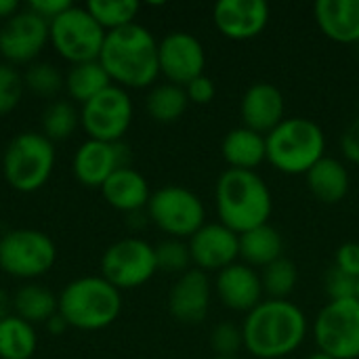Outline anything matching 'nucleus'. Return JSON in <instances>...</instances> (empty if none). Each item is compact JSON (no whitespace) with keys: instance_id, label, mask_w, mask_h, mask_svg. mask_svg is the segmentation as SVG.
I'll return each instance as SVG.
<instances>
[{"instance_id":"f257e3e1","label":"nucleus","mask_w":359,"mask_h":359,"mask_svg":"<svg viewBox=\"0 0 359 359\" xmlns=\"http://www.w3.org/2000/svg\"><path fill=\"white\" fill-rule=\"evenodd\" d=\"M244 349L259 359H284L307 337V318L290 301H261L242 324Z\"/></svg>"},{"instance_id":"f03ea898","label":"nucleus","mask_w":359,"mask_h":359,"mask_svg":"<svg viewBox=\"0 0 359 359\" xmlns=\"http://www.w3.org/2000/svg\"><path fill=\"white\" fill-rule=\"evenodd\" d=\"M99 63L116 86L145 88L154 84L160 74L158 40L139 23L111 29L105 36Z\"/></svg>"},{"instance_id":"7ed1b4c3","label":"nucleus","mask_w":359,"mask_h":359,"mask_svg":"<svg viewBox=\"0 0 359 359\" xmlns=\"http://www.w3.org/2000/svg\"><path fill=\"white\" fill-rule=\"evenodd\" d=\"M215 202L219 223L238 236L267 225L273 210L271 191L257 170H223L217 181Z\"/></svg>"},{"instance_id":"20e7f679","label":"nucleus","mask_w":359,"mask_h":359,"mask_svg":"<svg viewBox=\"0 0 359 359\" xmlns=\"http://www.w3.org/2000/svg\"><path fill=\"white\" fill-rule=\"evenodd\" d=\"M122 311V294L103 276H84L69 282L59 294V316L78 330H103Z\"/></svg>"},{"instance_id":"39448f33","label":"nucleus","mask_w":359,"mask_h":359,"mask_svg":"<svg viewBox=\"0 0 359 359\" xmlns=\"http://www.w3.org/2000/svg\"><path fill=\"white\" fill-rule=\"evenodd\" d=\"M267 162L284 175H307L326 151L324 130L307 118H286L267 137Z\"/></svg>"},{"instance_id":"423d86ee","label":"nucleus","mask_w":359,"mask_h":359,"mask_svg":"<svg viewBox=\"0 0 359 359\" xmlns=\"http://www.w3.org/2000/svg\"><path fill=\"white\" fill-rule=\"evenodd\" d=\"M55 168V143L42 133H19L2 156L6 183L21 194L38 191L46 185Z\"/></svg>"},{"instance_id":"0eeeda50","label":"nucleus","mask_w":359,"mask_h":359,"mask_svg":"<svg viewBox=\"0 0 359 359\" xmlns=\"http://www.w3.org/2000/svg\"><path fill=\"white\" fill-rule=\"evenodd\" d=\"M107 32L95 21L86 6L72 4L48 23V42L72 65L97 61Z\"/></svg>"},{"instance_id":"6e6552de","label":"nucleus","mask_w":359,"mask_h":359,"mask_svg":"<svg viewBox=\"0 0 359 359\" xmlns=\"http://www.w3.org/2000/svg\"><path fill=\"white\" fill-rule=\"evenodd\" d=\"M55 261V242L44 231L21 227L0 236V269L13 278H40L53 269Z\"/></svg>"},{"instance_id":"1a4fd4ad","label":"nucleus","mask_w":359,"mask_h":359,"mask_svg":"<svg viewBox=\"0 0 359 359\" xmlns=\"http://www.w3.org/2000/svg\"><path fill=\"white\" fill-rule=\"evenodd\" d=\"M145 210L149 221L175 240L191 238L204 227L206 219L202 200L181 185H166L154 191Z\"/></svg>"},{"instance_id":"9d476101","label":"nucleus","mask_w":359,"mask_h":359,"mask_svg":"<svg viewBox=\"0 0 359 359\" xmlns=\"http://www.w3.org/2000/svg\"><path fill=\"white\" fill-rule=\"evenodd\" d=\"M318 349L332 359H359V301H330L313 322Z\"/></svg>"},{"instance_id":"9b49d317","label":"nucleus","mask_w":359,"mask_h":359,"mask_svg":"<svg viewBox=\"0 0 359 359\" xmlns=\"http://www.w3.org/2000/svg\"><path fill=\"white\" fill-rule=\"evenodd\" d=\"M156 271V246L141 238L118 240L101 257V276L120 292L147 284Z\"/></svg>"},{"instance_id":"f8f14e48","label":"nucleus","mask_w":359,"mask_h":359,"mask_svg":"<svg viewBox=\"0 0 359 359\" xmlns=\"http://www.w3.org/2000/svg\"><path fill=\"white\" fill-rule=\"evenodd\" d=\"M133 122V101L126 88L116 84L101 90L86 101L80 111V124L88 139L103 143H118Z\"/></svg>"},{"instance_id":"ddd939ff","label":"nucleus","mask_w":359,"mask_h":359,"mask_svg":"<svg viewBox=\"0 0 359 359\" xmlns=\"http://www.w3.org/2000/svg\"><path fill=\"white\" fill-rule=\"evenodd\" d=\"M160 74L170 84L187 86L198 76H204L206 53L202 42L189 32H170L158 42Z\"/></svg>"},{"instance_id":"4468645a","label":"nucleus","mask_w":359,"mask_h":359,"mask_svg":"<svg viewBox=\"0 0 359 359\" xmlns=\"http://www.w3.org/2000/svg\"><path fill=\"white\" fill-rule=\"evenodd\" d=\"M48 42V21L34 11L23 8L6 19L0 27V55L11 63H29Z\"/></svg>"},{"instance_id":"2eb2a0df","label":"nucleus","mask_w":359,"mask_h":359,"mask_svg":"<svg viewBox=\"0 0 359 359\" xmlns=\"http://www.w3.org/2000/svg\"><path fill=\"white\" fill-rule=\"evenodd\" d=\"M130 154L128 147L118 141V143H103V141H84L72 160V170L78 183L84 187H103V183L118 170L128 164Z\"/></svg>"},{"instance_id":"dca6fc26","label":"nucleus","mask_w":359,"mask_h":359,"mask_svg":"<svg viewBox=\"0 0 359 359\" xmlns=\"http://www.w3.org/2000/svg\"><path fill=\"white\" fill-rule=\"evenodd\" d=\"M187 246L191 263L204 273L223 271L240 257V236L221 223H204V227L189 238Z\"/></svg>"},{"instance_id":"f3484780","label":"nucleus","mask_w":359,"mask_h":359,"mask_svg":"<svg viewBox=\"0 0 359 359\" xmlns=\"http://www.w3.org/2000/svg\"><path fill=\"white\" fill-rule=\"evenodd\" d=\"M212 19L225 38L252 40L269 23V4L265 0H219Z\"/></svg>"},{"instance_id":"a211bd4d","label":"nucleus","mask_w":359,"mask_h":359,"mask_svg":"<svg viewBox=\"0 0 359 359\" xmlns=\"http://www.w3.org/2000/svg\"><path fill=\"white\" fill-rule=\"evenodd\" d=\"M210 309V282L200 269H189L168 292V311L181 324H200Z\"/></svg>"},{"instance_id":"6ab92c4d","label":"nucleus","mask_w":359,"mask_h":359,"mask_svg":"<svg viewBox=\"0 0 359 359\" xmlns=\"http://www.w3.org/2000/svg\"><path fill=\"white\" fill-rule=\"evenodd\" d=\"M284 111H286L284 95L280 93V88H276L269 82L252 84L244 93L240 103V116L244 122L242 126L265 137L286 120Z\"/></svg>"},{"instance_id":"aec40b11","label":"nucleus","mask_w":359,"mask_h":359,"mask_svg":"<svg viewBox=\"0 0 359 359\" xmlns=\"http://www.w3.org/2000/svg\"><path fill=\"white\" fill-rule=\"evenodd\" d=\"M215 286H217L219 301L227 309L240 313H250L263 301L265 294L261 276L244 263H233L223 271H219Z\"/></svg>"},{"instance_id":"412c9836","label":"nucleus","mask_w":359,"mask_h":359,"mask_svg":"<svg viewBox=\"0 0 359 359\" xmlns=\"http://www.w3.org/2000/svg\"><path fill=\"white\" fill-rule=\"evenodd\" d=\"M318 27L339 44H359V0H318Z\"/></svg>"},{"instance_id":"4be33fe9","label":"nucleus","mask_w":359,"mask_h":359,"mask_svg":"<svg viewBox=\"0 0 359 359\" xmlns=\"http://www.w3.org/2000/svg\"><path fill=\"white\" fill-rule=\"evenodd\" d=\"M101 194L111 208L126 212V215L145 210L149 204V198H151L147 179L139 170H135L133 166L118 168L103 183Z\"/></svg>"},{"instance_id":"5701e85b","label":"nucleus","mask_w":359,"mask_h":359,"mask_svg":"<svg viewBox=\"0 0 359 359\" xmlns=\"http://www.w3.org/2000/svg\"><path fill=\"white\" fill-rule=\"evenodd\" d=\"M221 151L229 168L255 170L267 160L265 135H259L246 126H238L225 135Z\"/></svg>"},{"instance_id":"b1692460","label":"nucleus","mask_w":359,"mask_h":359,"mask_svg":"<svg viewBox=\"0 0 359 359\" xmlns=\"http://www.w3.org/2000/svg\"><path fill=\"white\" fill-rule=\"evenodd\" d=\"M309 191L324 204H339L347 198L351 179L341 160L324 156L307 175Z\"/></svg>"},{"instance_id":"393cba45","label":"nucleus","mask_w":359,"mask_h":359,"mask_svg":"<svg viewBox=\"0 0 359 359\" xmlns=\"http://www.w3.org/2000/svg\"><path fill=\"white\" fill-rule=\"evenodd\" d=\"M284 252V240L276 227L261 225L240 236V257L244 259V265L248 267H267L282 259Z\"/></svg>"},{"instance_id":"a878e982","label":"nucleus","mask_w":359,"mask_h":359,"mask_svg":"<svg viewBox=\"0 0 359 359\" xmlns=\"http://www.w3.org/2000/svg\"><path fill=\"white\" fill-rule=\"evenodd\" d=\"M59 311V297L40 284H25L13 297V313L27 324H46Z\"/></svg>"},{"instance_id":"bb28decb","label":"nucleus","mask_w":359,"mask_h":359,"mask_svg":"<svg viewBox=\"0 0 359 359\" xmlns=\"http://www.w3.org/2000/svg\"><path fill=\"white\" fill-rule=\"evenodd\" d=\"M111 78L103 69V65L97 61H86V63H76L69 67L65 76V90L74 101H80L82 105L97 97L101 90L111 86Z\"/></svg>"},{"instance_id":"cd10ccee","label":"nucleus","mask_w":359,"mask_h":359,"mask_svg":"<svg viewBox=\"0 0 359 359\" xmlns=\"http://www.w3.org/2000/svg\"><path fill=\"white\" fill-rule=\"evenodd\" d=\"M38 337L32 324L15 313L0 322V359H32Z\"/></svg>"},{"instance_id":"c85d7f7f","label":"nucleus","mask_w":359,"mask_h":359,"mask_svg":"<svg viewBox=\"0 0 359 359\" xmlns=\"http://www.w3.org/2000/svg\"><path fill=\"white\" fill-rule=\"evenodd\" d=\"M187 105H189V99L185 95V88L170 84V82L154 86L145 99L147 114L160 124L177 122L185 114Z\"/></svg>"},{"instance_id":"c756f323","label":"nucleus","mask_w":359,"mask_h":359,"mask_svg":"<svg viewBox=\"0 0 359 359\" xmlns=\"http://www.w3.org/2000/svg\"><path fill=\"white\" fill-rule=\"evenodd\" d=\"M86 8L105 32H111L135 23L141 6L137 0H93Z\"/></svg>"},{"instance_id":"7c9ffc66","label":"nucleus","mask_w":359,"mask_h":359,"mask_svg":"<svg viewBox=\"0 0 359 359\" xmlns=\"http://www.w3.org/2000/svg\"><path fill=\"white\" fill-rule=\"evenodd\" d=\"M80 124V111L69 101H53L42 111V135L46 139L65 141L69 139Z\"/></svg>"},{"instance_id":"2f4dec72","label":"nucleus","mask_w":359,"mask_h":359,"mask_svg":"<svg viewBox=\"0 0 359 359\" xmlns=\"http://www.w3.org/2000/svg\"><path fill=\"white\" fill-rule=\"evenodd\" d=\"M299 282L297 265L290 259H278L276 263L267 265L261 273L263 292L273 301H288V297L294 292Z\"/></svg>"},{"instance_id":"473e14b6","label":"nucleus","mask_w":359,"mask_h":359,"mask_svg":"<svg viewBox=\"0 0 359 359\" xmlns=\"http://www.w3.org/2000/svg\"><path fill=\"white\" fill-rule=\"evenodd\" d=\"M23 84L34 95L48 99L65 88V78L53 63H32L23 74Z\"/></svg>"},{"instance_id":"72a5a7b5","label":"nucleus","mask_w":359,"mask_h":359,"mask_svg":"<svg viewBox=\"0 0 359 359\" xmlns=\"http://www.w3.org/2000/svg\"><path fill=\"white\" fill-rule=\"evenodd\" d=\"M156 263H158V271L183 276L185 271H189L191 265L189 246L183 240H175V238L164 240L156 246Z\"/></svg>"},{"instance_id":"f704fd0d","label":"nucleus","mask_w":359,"mask_h":359,"mask_svg":"<svg viewBox=\"0 0 359 359\" xmlns=\"http://www.w3.org/2000/svg\"><path fill=\"white\" fill-rule=\"evenodd\" d=\"M23 76L11 63H0V116L11 114L23 95Z\"/></svg>"},{"instance_id":"c9c22d12","label":"nucleus","mask_w":359,"mask_h":359,"mask_svg":"<svg viewBox=\"0 0 359 359\" xmlns=\"http://www.w3.org/2000/svg\"><path fill=\"white\" fill-rule=\"evenodd\" d=\"M210 347L217 353V358H238L240 349L244 347L242 328H238L231 322L217 324L210 334Z\"/></svg>"},{"instance_id":"e433bc0d","label":"nucleus","mask_w":359,"mask_h":359,"mask_svg":"<svg viewBox=\"0 0 359 359\" xmlns=\"http://www.w3.org/2000/svg\"><path fill=\"white\" fill-rule=\"evenodd\" d=\"M324 290L330 297V301H347L355 299L358 294V280L343 273L339 267H330L324 276Z\"/></svg>"},{"instance_id":"4c0bfd02","label":"nucleus","mask_w":359,"mask_h":359,"mask_svg":"<svg viewBox=\"0 0 359 359\" xmlns=\"http://www.w3.org/2000/svg\"><path fill=\"white\" fill-rule=\"evenodd\" d=\"M334 267H339L343 273L359 280V244L358 242H347L337 248L334 255Z\"/></svg>"},{"instance_id":"58836bf2","label":"nucleus","mask_w":359,"mask_h":359,"mask_svg":"<svg viewBox=\"0 0 359 359\" xmlns=\"http://www.w3.org/2000/svg\"><path fill=\"white\" fill-rule=\"evenodd\" d=\"M185 95L189 99V103H196V105H206L215 99L217 95V88H215V82L208 78V76H198L196 80H191L187 86H185Z\"/></svg>"},{"instance_id":"ea45409f","label":"nucleus","mask_w":359,"mask_h":359,"mask_svg":"<svg viewBox=\"0 0 359 359\" xmlns=\"http://www.w3.org/2000/svg\"><path fill=\"white\" fill-rule=\"evenodd\" d=\"M69 6H72L69 0H34V2L27 4L29 11H34L38 17H42V19L48 21V23H50L57 15H61L65 8H69Z\"/></svg>"},{"instance_id":"a19ab883","label":"nucleus","mask_w":359,"mask_h":359,"mask_svg":"<svg viewBox=\"0 0 359 359\" xmlns=\"http://www.w3.org/2000/svg\"><path fill=\"white\" fill-rule=\"evenodd\" d=\"M341 149H343V156L353 162L359 164V118L343 133V139H341Z\"/></svg>"},{"instance_id":"79ce46f5","label":"nucleus","mask_w":359,"mask_h":359,"mask_svg":"<svg viewBox=\"0 0 359 359\" xmlns=\"http://www.w3.org/2000/svg\"><path fill=\"white\" fill-rule=\"evenodd\" d=\"M19 2L17 0H0V21L4 23L6 19H11L15 13H19Z\"/></svg>"},{"instance_id":"37998d69","label":"nucleus","mask_w":359,"mask_h":359,"mask_svg":"<svg viewBox=\"0 0 359 359\" xmlns=\"http://www.w3.org/2000/svg\"><path fill=\"white\" fill-rule=\"evenodd\" d=\"M65 328H67V322L59 316V311H57V313L46 322V330H48L50 334H55V337H57V334H61V332H65Z\"/></svg>"},{"instance_id":"c03bdc74","label":"nucleus","mask_w":359,"mask_h":359,"mask_svg":"<svg viewBox=\"0 0 359 359\" xmlns=\"http://www.w3.org/2000/svg\"><path fill=\"white\" fill-rule=\"evenodd\" d=\"M11 311H13V299L8 297V292H6V290H2V288H0V322H2L4 318L13 316Z\"/></svg>"},{"instance_id":"a18cd8bd","label":"nucleus","mask_w":359,"mask_h":359,"mask_svg":"<svg viewBox=\"0 0 359 359\" xmlns=\"http://www.w3.org/2000/svg\"><path fill=\"white\" fill-rule=\"evenodd\" d=\"M147 221H149V217H147V210H145V215H143V210H139V212H130V215H128V225H130L133 229H139V227H143Z\"/></svg>"},{"instance_id":"49530a36","label":"nucleus","mask_w":359,"mask_h":359,"mask_svg":"<svg viewBox=\"0 0 359 359\" xmlns=\"http://www.w3.org/2000/svg\"><path fill=\"white\" fill-rule=\"evenodd\" d=\"M309 359H332V358H330V355H326V353H322V351H318V353L309 355Z\"/></svg>"},{"instance_id":"de8ad7c7","label":"nucleus","mask_w":359,"mask_h":359,"mask_svg":"<svg viewBox=\"0 0 359 359\" xmlns=\"http://www.w3.org/2000/svg\"><path fill=\"white\" fill-rule=\"evenodd\" d=\"M355 299L359 301V280H358V294H355Z\"/></svg>"},{"instance_id":"09e8293b","label":"nucleus","mask_w":359,"mask_h":359,"mask_svg":"<svg viewBox=\"0 0 359 359\" xmlns=\"http://www.w3.org/2000/svg\"><path fill=\"white\" fill-rule=\"evenodd\" d=\"M215 359H240V358H215Z\"/></svg>"}]
</instances>
